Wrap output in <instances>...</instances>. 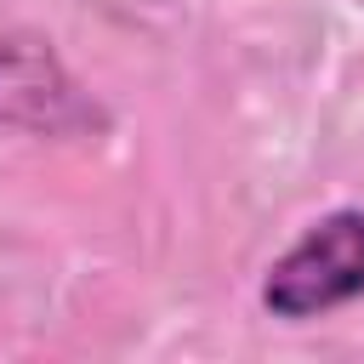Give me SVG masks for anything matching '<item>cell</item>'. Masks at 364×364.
<instances>
[{"instance_id":"cell-1","label":"cell","mask_w":364,"mask_h":364,"mask_svg":"<svg viewBox=\"0 0 364 364\" xmlns=\"http://www.w3.org/2000/svg\"><path fill=\"white\" fill-rule=\"evenodd\" d=\"M262 307L284 324L324 318L364 296V210L336 205L290 239L262 273Z\"/></svg>"},{"instance_id":"cell-2","label":"cell","mask_w":364,"mask_h":364,"mask_svg":"<svg viewBox=\"0 0 364 364\" xmlns=\"http://www.w3.org/2000/svg\"><path fill=\"white\" fill-rule=\"evenodd\" d=\"M0 125L28 136H102L108 108L74 80V68L51 51V40L0 23Z\"/></svg>"}]
</instances>
